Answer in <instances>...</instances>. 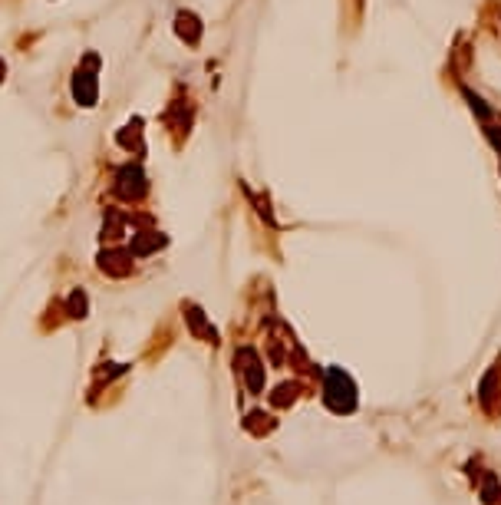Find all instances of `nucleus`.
<instances>
[{
    "label": "nucleus",
    "mask_w": 501,
    "mask_h": 505,
    "mask_svg": "<svg viewBox=\"0 0 501 505\" xmlns=\"http://www.w3.org/2000/svg\"><path fill=\"white\" fill-rule=\"evenodd\" d=\"M0 80H3V63H0Z\"/></svg>",
    "instance_id": "nucleus-3"
},
{
    "label": "nucleus",
    "mask_w": 501,
    "mask_h": 505,
    "mask_svg": "<svg viewBox=\"0 0 501 505\" xmlns=\"http://www.w3.org/2000/svg\"><path fill=\"white\" fill-rule=\"evenodd\" d=\"M96 63H99V57H86V63H82V70L73 76V96H76V103L80 106H93L96 103Z\"/></svg>",
    "instance_id": "nucleus-1"
},
{
    "label": "nucleus",
    "mask_w": 501,
    "mask_h": 505,
    "mask_svg": "<svg viewBox=\"0 0 501 505\" xmlns=\"http://www.w3.org/2000/svg\"><path fill=\"white\" fill-rule=\"evenodd\" d=\"M116 188H119V195H122V199L136 201L142 192H145V176H142V169H136V165H126V169H119Z\"/></svg>",
    "instance_id": "nucleus-2"
}]
</instances>
